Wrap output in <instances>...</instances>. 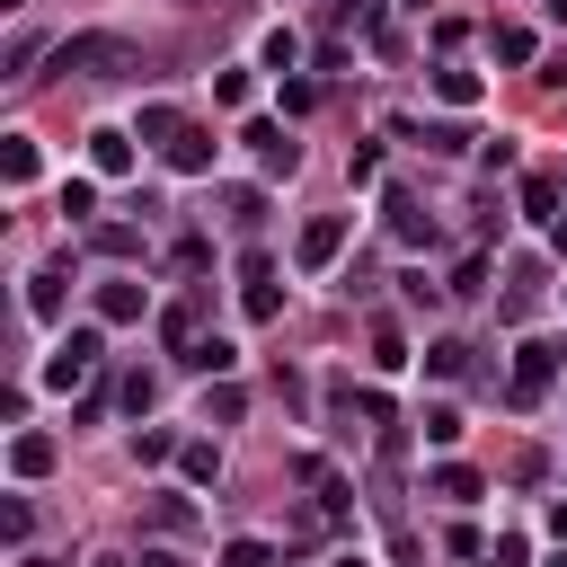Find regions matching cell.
Wrapping results in <instances>:
<instances>
[{
    "instance_id": "f6af8a7d",
    "label": "cell",
    "mask_w": 567,
    "mask_h": 567,
    "mask_svg": "<svg viewBox=\"0 0 567 567\" xmlns=\"http://www.w3.org/2000/svg\"><path fill=\"white\" fill-rule=\"evenodd\" d=\"M549 248H558V257H567V213H558V221H549Z\"/></svg>"
},
{
    "instance_id": "1f68e13d",
    "label": "cell",
    "mask_w": 567,
    "mask_h": 567,
    "mask_svg": "<svg viewBox=\"0 0 567 567\" xmlns=\"http://www.w3.org/2000/svg\"><path fill=\"white\" fill-rule=\"evenodd\" d=\"M177 452H186V443H177L168 425H142V434H133V461H177Z\"/></svg>"
},
{
    "instance_id": "2e32d148",
    "label": "cell",
    "mask_w": 567,
    "mask_h": 567,
    "mask_svg": "<svg viewBox=\"0 0 567 567\" xmlns=\"http://www.w3.org/2000/svg\"><path fill=\"white\" fill-rule=\"evenodd\" d=\"M177 478H186V487H221V443H204V434H195V443L177 452Z\"/></svg>"
},
{
    "instance_id": "6da1fadb",
    "label": "cell",
    "mask_w": 567,
    "mask_h": 567,
    "mask_svg": "<svg viewBox=\"0 0 567 567\" xmlns=\"http://www.w3.org/2000/svg\"><path fill=\"white\" fill-rule=\"evenodd\" d=\"M53 71H71V80H133L142 71V44L115 35V27H80V35L53 44Z\"/></svg>"
},
{
    "instance_id": "c3c4849f",
    "label": "cell",
    "mask_w": 567,
    "mask_h": 567,
    "mask_svg": "<svg viewBox=\"0 0 567 567\" xmlns=\"http://www.w3.org/2000/svg\"><path fill=\"white\" fill-rule=\"evenodd\" d=\"M89 567H124V558H89Z\"/></svg>"
},
{
    "instance_id": "60d3db41",
    "label": "cell",
    "mask_w": 567,
    "mask_h": 567,
    "mask_svg": "<svg viewBox=\"0 0 567 567\" xmlns=\"http://www.w3.org/2000/svg\"><path fill=\"white\" fill-rule=\"evenodd\" d=\"M151 399H159V381H151V372H133V381H124V408H133V416H151Z\"/></svg>"
},
{
    "instance_id": "30bf717a",
    "label": "cell",
    "mask_w": 567,
    "mask_h": 567,
    "mask_svg": "<svg viewBox=\"0 0 567 567\" xmlns=\"http://www.w3.org/2000/svg\"><path fill=\"white\" fill-rule=\"evenodd\" d=\"M390 230H399L408 248H425V239H434V213H425V204H416L408 186H390Z\"/></svg>"
},
{
    "instance_id": "ba28073f",
    "label": "cell",
    "mask_w": 567,
    "mask_h": 567,
    "mask_svg": "<svg viewBox=\"0 0 567 567\" xmlns=\"http://www.w3.org/2000/svg\"><path fill=\"white\" fill-rule=\"evenodd\" d=\"M142 310H151V292H142L133 275H115V284H97V319H106V328H133Z\"/></svg>"
},
{
    "instance_id": "4dcf8cb0",
    "label": "cell",
    "mask_w": 567,
    "mask_h": 567,
    "mask_svg": "<svg viewBox=\"0 0 567 567\" xmlns=\"http://www.w3.org/2000/svg\"><path fill=\"white\" fill-rule=\"evenodd\" d=\"M523 213L532 221H558V177H523Z\"/></svg>"
},
{
    "instance_id": "7dc6e473",
    "label": "cell",
    "mask_w": 567,
    "mask_h": 567,
    "mask_svg": "<svg viewBox=\"0 0 567 567\" xmlns=\"http://www.w3.org/2000/svg\"><path fill=\"white\" fill-rule=\"evenodd\" d=\"M540 18H558V27H567V0H540Z\"/></svg>"
},
{
    "instance_id": "8d00e7d4",
    "label": "cell",
    "mask_w": 567,
    "mask_h": 567,
    "mask_svg": "<svg viewBox=\"0 0 567 567\" xmlns=\"http://www.w3.org/2000/svg\"><path fill=\"white\" fill-rule=\"evenodd\" d=\"M213 97H221V106H248L257 80H248V71H213Z\"/></svg>"
},
{
    "instance_id": "8992f818",
    "label": "cell",
    "mask_w": 567,
    "mask_h": 567,
    "mask_svg": "<svg viewBox=\"0 0 567 567\" xmlns=\"http://www.w3.org/2000/svg\"><path fill=\"white\" fill-rule=\"evenodd\" d=\"M239 284H248V292H239V310H248L257 328H266V319H284V292H275V266H266L257 248L239 257Z\"/></svg>"
},
{
    "instance_id": "74e56055",
    "label": "cell",
    "mask_w": 567,
    "mask_h": 567,
    "mask_svg": "<svg viewBox=\"0 0 567 567\" xmlns=\"http://www.w3.org/2000/svg\"><path fill=\"white\" fill-rule=\"evenodd\" d=\"M346 177L372 186V177H381V142H354V151H346Z\"/></svg>"
},
{
    "instance_id": "484cf974",
    "label": "cell",
    "mask_w": 567,
    "mask_h": 567,
    "mask_svg": "<svg viewBox=\"0 0 567 567\" xmlns=\"http://www.w3.org/2000/svg\"><path fill=\"white\" fill-rule=\"evenodd\" d=\"M390 133H416V142H425V151H443V159H452V151H470V133H461V124H390Z\"/></svg>"
},
{
    "instance_id": "603a6c76",
    "label": "cell",
    "mask_w": 567,
    "mask_h": 567,
    "mask_svg": "<svg viewBox=\"0 0 567 567\" xmlns=\"http://www.w3.org/2000/svg\"><path fill=\"white\" fill-rule=\"evenodd\" d=\"M27 310H35V319H62V266L27 275Z\"/></svg>"
},
{
    "instance_id": "8fae6325",
    "label": "cell",
    "mask_w": 567,
    "mask_h": 567,
    "mask_svg": "<svg viewBox=\"0 0 567 567\" xmlns=\"http://www.w3.org/2000/svg\"><path fill=\"white\" fill-rule=\"evenodd\" d=\"M177 363H186V372H204V381H230V363H239V346H230V337H195V346H186Z\"/></svg>"
},
{
    "instance_id": "5b68a950",
    "label": "cell",
    "mask_w": 567,
    "mask_h": 567,
    "mask_svg": "<svg viewBox=\"0 0 567 567\" xmlns=\"http://www.w3.org/2000/svg\"><path fill=\"white\" fill-rule=\"evenodd\" d=\"M239 142L257 151V168H266V177H292V168H301V142H292L284 124H266V115H257V124H248Z\"/></svg>"
},
{
    "instance_id": "f35d334b",
    "label": "cell",
    "mask_w": 567,
    "mask_h": 567,
    "mask_svg": "<svg viewBox=\"0 0 567 567\" xmlns=\"http://www.w3.org/2000/svg\"><path fill=\"white\" fill-rule=\"evenodd\" d=\"M284 106H292V115H310V106H319V80H301V71H292V80H284Z\"/></svg>"
},
{
    "instance_id": "d6986e66",
    "label": "cell",
    "mask_w": 567,
    "mask_h": 567,
    "mask_svg": "<svg viewBox=\"0 0 567 567\" xmlns=\"http://www.w3.org/2000/svg\"><path fill=\"white\" fill-rule=\"evenodd\" d=\"M540 284H549V266H532V257H523V266H514V284H505V319H523V310L540 301Z\"/></svg>"
},
{
    "instance_id": "d590c367",
    "label": "cell",
    "mask_w": 567,
    "mask_h": 567,
    "mask_svg": "<svg viewBox=\"0 0 567 567\" xmlns=\"http://www.w3.org/2000/svg\"><path fill=\"white\" fill-rule=\"evenodd\" d=\"M221 567H275V549H266V540H248V532H239V540H221Z\"/></svg>"
},
{
    "instance_id": "7bdbcfd3",
    "label": "cell",
    "mask_w": 567,
    "mask_h": 567,
    "mask_svg": "<svg viewBox=\"0 0 567 567\" xmlns=\"http://www.w3.org/2000/svg\"><path fill=\"white\" fill-rule=\"evenodd\" d=\"M540 80H549V89H567V44H558V53L540 62Z\"/></svg>"
},
{
    "instance_id": "b9f144b4",
    "label": "cell",
    "mask_w": 567,
    "mask_h": 567,
    "mask_svg": "<svg viewBox=\"0 0 567 567\" xmlns=\"http://www.w3.org/2000/svg\"><path fill=\"white\" fill-rule=\"evenodd\" d=\"M478 567H523V540H496V549H487Z\"/></svg>"
},
{
    "instance_id": "4316f807",
    "label": "cell",
    "mask_w": 567,
    "mask_h": 567,
    "mask_svg": "<svg viewBox=\"0 0 567 567\" xmlns=\"http://www.w3.org/2000/svg\"><path fill=\"white\" fill-rule=\"evenodd\" d=\"M239 408H248V390H239V381H213V390H204V425H230Z\"/></svg>"
},
{
    "instance_id": "cb8c5ba5",
    "label": "cell",
    "mask_w": 567,
    "mask_h": 567,
    "mask_svg": "<svg viewBox=\"0 0 567 567\" xmlns=\"http://www.w3.org/2000/svg\"><path fill=\"white\" fill-rule=\"evenodd\" d=\"M496 62H540V35L505 18V27H496Z\"/></svg>"
},
{
    "instance_id": "83f0119b",
    "label": "cell",
    "mask_w": 567,
    "mask_h": 567,
    "mask_svg": "<svg viewBox=\"0 0 567 567\" xmlns=\"http://www.w3.org/2000/svg\"><path fill=\"white\" fill-rule=\"evenodd\" d=\"M416 425H425V443H434V452H452V443H461V408H443V399H434Z\"/></svg>"
},
{
    "instance_id": "ee69618b",
    "label": "cell",
    "mask_w": 567,
    "mask_h": 567,
    "mask_svg": "<svg viewBox=\"0 0 567 567\" xmlns=\"http://www.w3.org/2000/svg\"><path fill=\"white\" fill-rule=\"evenodd\" d=\"M142 567H186V558L177 549H142Z\"/></svg>"
},
{
    "instance_id": "bcb514c9",
    "label": "cell",
    "mask_w": 567,
    "mask_h": 567,
    "mask_svg": "<svg viewBox=\"0 0 567 567\" xmlns=\"http://www.w3.org/2000/svg\"><path fill=\"white\" fill-rule=\"evenodd\" d=\"M549 532H558V540H567V496H558V505H549Z\"/></svg>"
},
{
    "instance_id": "7402d4cb",
    "label": "cell",
    "mask_w": 567,
    "mask_h": 567,
    "mask_svg": "<svg viewBox=\"0 0 567 567\" xmlns=\"http://www.w3.org/2000/svg\"><path fill=\"white\" fill-rule=\"evenodd\" d=\"M0 177H9V186L35 177V142H27V133H0Z\"/></svg>"
},
{
    "instance_id": "681fc988",
    "label": "cell",
    "mask_w": 567,
    "mask_h": 567,
    "mask_svg": "<svg viewBox=\"0 0 567 567\" xmlns=\"http://www.w3.org/2000/svg\"><path fill=\"white\" fill-rule=\"evenodd\" d=\"M549 567H567V540H558V558H549Z\"/></svg>"
},
{
    "instance_id": "836d02e7",
    "label": "cell",
    "mask_w": 567,
    "mask_h": 567,
    "mask_svg": "<svg viewBox=\"0 0 567 567\" xmlns=\"http://www.w3.org/2000/svg\"><path fill=\"white\" fill-rule=\"evenodd\" d=\"M372 363H381V372H399V363H408V337H399V328H390V319H381V328H372Z\"/></svg>"
},
{
    "instance_id": "277c9868",
    "label": "cell",
    "mask_w": 567,
    "mask_h": 567,
    "mask_svg": "<svg viewBox=\"0 0 567 567\" xmlns=\"http://www.w3.org/2000/svg\"><path fill=\"white\" fill-rule=\"evenodd\" d=\"M97 354H106V337H97V328H71V337L53 346V363H44V381H53V390H80V381L97 372Z\"/></svg>"
},
{
    "instance_id": "44dd1931",
    "label": "cell",
    "mask_w": 567,
    "mask_h": 567,
    "mask_svg": "<svg viewBox=\"0 0 567 567\" xmlns=\"http://www.w3.org/2000/svg\"><path fill=\"white\" fill-rule=\"evenodd\" d=\"M425 372H434V381H461V372H470V337H434V346H425Z\"/></svg>"
},
{
    "instance_id": "f1b7e54d",
    "label": "cell",
    "mask_w": 567,
    "mask_h": 567,
    "mask_svg": "<svg viewBox=\"0 0 567 567\" xmlns=\"http://www.w3.org/2000/svg\"><path fill=\"white\" fill-rule=\"evenodd\" d=\"M177 124H186V115H177V106H168V97H151V106H142V124H133V133H142V142H168V133H177Z\"/></svg>"
},
{
    "instance_id": "e0dca14e",
    "label": "cell",
    "mask_w": 567,
    "mask_h": 567,
    "mask_svg": "<svg viewBox=\"0 0 567 567\" xmlns=\"http://www.w3.org/2000/svg\"><path fill=\"white\" fill-rule=\"evenodd\" d=\"M425 80H434V97H443V106H478V71H461V62H434Z\"/></svg>"
},
{
    "instance_id": "ffe728a7",
    "label": "cell",
    "mask_w": 567,
    "mask_h": 567,
    "mask_svg": "<svg viewBox=\"0 0 567 567\" xmlns=\"http://www.w3.org/2000/svg\"><path fill=\"white\" fill-rule=\"evenodd\" d=\"M195 337H204V328H195V301H168V310H159V346H168V354H186Z\"/></svg>"
},
{
    "instance_id": "7a4b0ae2",
    "label": "cell",
    "mask_w": 567,
    "mask_h": 567,
    "mask_svg": "<svg viewBox=\"0 0 567 567\" xmlns=\"http://www.w3.org/2000/svg\"><path fill=\"white\" fill-rule=\"evenodd\" d=\"M558 372H567V346H558V337H523V346H514V381H505V399H514V408H540V390H549Z\"/></svg>"
},
{
    "instance_id": "9c48e42d",
    "label": "cell",
    "mask_w": 567,
    "mask_h": 567,
    "mask_svg": "<svg viewBox=\"0 0 567 567\" xmlns=\"http://www.w3.org/2000/svg\"><path fill=\"white\" fill-rule=\"evenodd\" d=\"M133 142H142V133L97 124V133H89V168H97V177H124V168H133Z\"/></svg>"
},
{
    "instance_id": "5bb4252c",
    "label": "cell",
    "mask_w": 567,
    "mask_h": 567,
    "mask_svg": "<svg viewBox=\"0 0 567 567\" xmlns=\"http://www.w3.org/2000/svg\"><path fill=\"white\" fill-rule=\"evenodd\" d=\"M89 248L115 257V266H133V257H142V230H133V221H89Z\"/></svg>"
},
{
    "instance_id": "e575fe53",
    "label": "cell",
    "mask_w": 567,
    "mask_h": 567,
    "mask_svg": "<svg viewBox=\"0 0 567 567\" xmlns=\"http://www.w3.org/2000/svg\"><path fill=\"white\" fill-rule=\"evenodd\" d=\"M27 532H35V514H27V496H9V505H0V540L27 549Z\"/></svg>"
},
{
    "instance_id": "3957f363",
    "label": "cell",
    "mask_w": 567,
    "mask_h": 567,
    "mask_svg": "<svg viewBox=\"0 0 567 567\" xmlns=\"http://www.w3.org/2000/svg\"><path fill=\"white\" fill-rule=\"evenodd\" d=\"M346 213H319V221H301V239H292V257H301V275H328L337 257H346Z\"/></svg>"
},
{
    "instance_id": "4fadbf2b",
    "label": "cell",
    "mask_w": 567,
    "mask_h": 567,
    "mask_svg": "<svg viewBox=\"0 0 567 567\" xmlns=\"http://www.w3.org/2000/svg\"><path fill=\"white\" fill-rule=\"evenodd\" d=\"M142 514H151V532H159V540H177V532H195V496H177V487H159V496H151Z\"/></svg>"
},
{
    "instance_id": "d4e9b609",
    "label": "cell",
    "mask_w": 567,
    "mask_h": 567,
    "mask_svg": "<svg viewBox=\"0 0 567 567\" xmlns=\"http://www.w3.org/2000/svg\"><path fill=\"white\" fill-rule=\"evenodd\" d=\"M266 71H275V80H292V71H301V35H292V27H275V35H266Z\"/></svg>"
},
{
    "instance_id": "ac0fdd59",
    "label": "cell",
    "mask_w": 567,
    "mask_h": 567,
    "mask_svg": "<svg viewBox=\"0 0 567 567\" xmlns=\"http://www.w3.org/2000/svg\"><path fill=\"white\" fill-rule=\"evenodd\" d=\"M221 213H230V230H257L266 221V186H221Z\"/></svg>"
},
{
    "instance_id": "52a82bcc",
    "label": "cell",
    "mask_w": 567,
    "mask_h": 567,
    "mask_svg": "<svg viewBox=\"0 0 567 567\" xmlns=\"http://www.w3.org/2000/svg\"><path fill=\"white\" fill-rule=\"evenodd\" d=\"M159 159H168L177 177H213V133H204V124H177V133L159 142Z\"/></svg>"
},
{
    "instance_id": "d6a6232c",
    "label": "cell",
    "mask_w": 567,
    "mask_h": 567,
    "mask_svg": "<svg viewBox=\"0 0 567 567\" xmlns=\"http://www.w3.org/2000/svg\"><path fill=\"white\" fill-rule=\"evenodd\" d=\"M443 292H452V301H470V292H487V257H461V266H452V284H443Z\"/></svg>"
},
{
    "instance_id": "f546056e",
    "label": "cell",
    "mask_w": 567,
    "mask_h": 567,
    "mask_svg": "<svg viewBox=\"0 0 567 567\" xmlns=\"http://www.w3.org/2000/svg\"><path fill=\"white\" fill-rule=\"evenodd\" d=\"M62 221H97V186L89 177H62Z\"/></svg>"
},
{
    "instance_id": "9a60e30c",
    "label": "cell",
    "mask_w": 567,
    "mask_h": 567,
    "mask_svg": "<svg viewBox=\"0 0 567 567\" xmlns=\"http://www.w3.org/2000/svg\"><path fill=\"white\" fill-rule=\"evenodd\" d=\"M53 461H62V452H53V434H35V425H27L18 443H9V470H18V478H44Z\"/></svg>"
},
{
    "instance_id": "ab89813d",
    "label": "cell",
    "mask_w": 567,
    "mask_h": 567,
    "mask_svg": "<svg viewBox=\"0 0 567 567\" xmlns=\"http://www.w3.org/2000/svg\"><path fill=\"white\" fill-rule=\"evenodd\" d=\"M478 168H487V177H505V168H514V142H505V133H496V142H478Z\"/></svg>"
},
{
    "instance_id": "7c38bea8",
    "label": "cell",
    "mask_w": 567,
    "mask_h": 567,
    "mask_svg": "<svg viewBox=\"0 0 567 567\" xmlns=\"http://www.w3.org/2000/svg\"><path fill=\"white\" fill-rule=\"evenodd\" d=\"M425 487H434L443 505H478V487H487V478H478L470 461H434V478H425Z\"/></svg>"
}]
</instances>
